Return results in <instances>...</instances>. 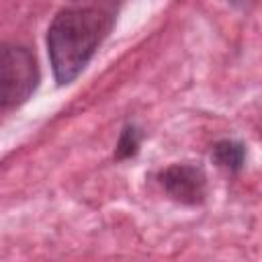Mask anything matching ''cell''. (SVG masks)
<instances>
[{
	"label": "cell",
	"mask_w": 262,
	"mask_h": 262,
	"mask_svg": "<svg viewBox=\"0 0 262 262\" xmlns=\"http://www.w3.org/2000/svg\"><path fill=\"white\" fill-rule=\"evenodd\" d=\"M160 184L178 203L196 205L207 194V176L203 168L192 164H174L160 172Z\"/></svg>",
	"instance_id": "cell-3"
},
{
	"label": "cell",
	"mask_w": 262,
	"mask_h": 262,
	"mask_svg": "<svg viewBox=\"0 0 262 262\" xmlns=\"http://www.w3.org/2000/svg\"><path fill=\"white\" fill-rule=\"evenodd\" d=\"M139 141H141V133L135 125H127L123 131H121V137H119V143H117V160H123V158H129L137 151L139 147Z\"/></svg>",
	"instance_id": "cell-5"
},
{
	"label": "cell",
	"mask_w": 262,
	"mask_h": 262,
	"mask_svg": "<svg viewBox=\"0 0 262 262\" xmlns=\"http://www.w3.org/2000/svg\"><path fill=\"white\" fill-rule=\"evenodd\" d=\"M211 158L219 168H225L229 172H237L244 166L246 147H244V143H239L235 139H221L213 145Z\"/></svg>",
	"instance_id": "cell-4"
},
{
	"label": "cell",
	"mask_w": 262,
	"mask_h": 262,
	"mask_svg": "<svg viewBox=\"0 0 262 262\" xmlns=\"http://www.w3.org/2000/svg\"><path fill=\"white\" fill-rule=\"evenodd\" d=\"M39 84V66L29 47L2 45L0 51V104L14 108L23 104Z\"/></svg>",
	"instance_id": "cell-2"
},
{
	"label": "cell",
	"mask_w": 262,
	"mask_h": 262,
	"mask_svg": "<svg viewBox=\"0 0 262 262\" xmlns=\"http://www.w3.org/2000/svg\"><path fill=\"white\" fill-rule=\"evenodd\" d=\"M113 25V12L100 6H70L55 14L47 29V49L57 84L78 78Z\"/></svg>",
	"instance_id": "cell-1"
}]
</instances>
